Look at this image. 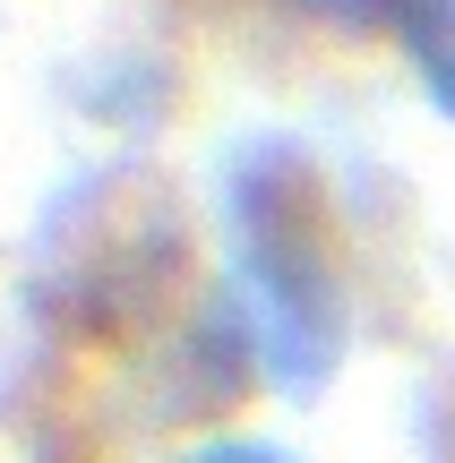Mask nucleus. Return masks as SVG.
I'll return each instance as SVG.
<instances>
[{"label": "nucleus", "instance_id": "nucleus-1", "mask_svg": "<svg viewBox=\"0 0 455 463\" xmlns=\"http://www.w3.org/2000/svg\"><path fill=\"white\" fill-rule=\"evenodd\" d=\"M232 275L275 386L318 395L344 361V258L336 206L301 146H250L232 164Z\"/></svg>", "mask_w": 455, "mask_h": 463}, {"label": "nucleus", "instance_id": "nucleus-2", "mask_svg": "<svg viewBox=\"0 0 455 463\" xmlns=\"http://www.w3.org/2000/svg\"><path fill=\"white\" fill-rule=\"evenodd\" d=\"M395 26V43H404L412 78H422V95L439 103L455 120V0H378Z\"/></svg>", "mask_w": 455, "mask_h": 463}, {"label": "nucleus", "instance_id": "nucleus-3", "mask_svg": "<svg viewBox=\"0 0 455 463\" xmlns=\"http://www.w3.org/2000/svg\"><path fill=\"white\" fill-rule=\"evenodd\" d=\"M189 463H292V455L267 447V438H215V447H198Z\"/></svg>", "mask_w": 455, "mask_h": 463}]
</instances>
